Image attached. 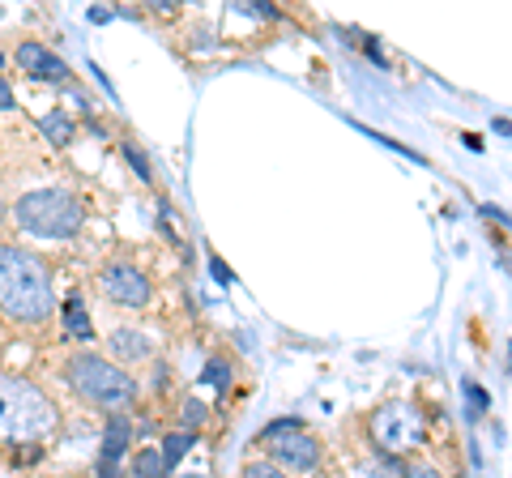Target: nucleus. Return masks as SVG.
Returning a JSON list of instances; mask_svg holds the SVG:
<instances>
[{"label":"nucleus","mask_w":512,"mask_h":478,"mask_svg":"<svg viewBox=\"0 0 512 478\" xmlns=\"http://www.w3.org/2000/svg\"><path fill=\"white\" fill-rule=\"evenodd\" d=\"M188 449H192V432H175V436L163 440V449H158V453H163L167 466H175V461H180Z\"/></svg>","instance_id":"obj_14"},{"label":"nucleus","mask_w":512,"mask_h":478,"mask_svg":"<svg viewBox=\"0 0 512 478\" xmlns=\"http://www.w3.org/2000/svg\"><path fill=\"white\" fill-rule=\"evenodd\" d=\"M18 65L30 77H43V82H69V65L60 56H52L43 43H22L18 47Z\"/></svg>","instance_id":"obj_8"},{"label":"nucleus","mask_w":512,"mask_h":478,"mask_svg":"<svg viewBox=\"0 0 512 478\" xmlns=\"http://www.w3.org/2000/svg\"><path fill=\"white\" fill-rule=\"evenodd\" d=\"M13 107V90H9V82L0 77V111H9Z\"/></svg>","instance_id":"obj_22"},{"label":"nucleus","mask_w":512,"mask_h":478,"mask_svg":"<svg viewBox=\"0 0 512 478\" xmlns=\"http://www.w3.org/2000/svg\"><path fill=\"white\" fill-rule=\"evenodd\" d=\"M427 436V414L410 402H389L372 414V440L384 453H410Z\"/></svg>","instance_id":"obj_5"},{"label":"nucleus","mask_w":512,"mask_h":478,"mask_svg":"<svg viewBox=\"0 0 512 478\" xmlns=\"http://www.w3.org/2000/svg\"><path fill=\"white\" fill-rule=\"evenodd\" d=\"M13 214H18V222L26 231L47 235V239H73L86 222L82 201L69 197L64 188H35V193L18 197Z\"/></svg>","instance_id":"obj_4"},{"label":"nucleus","mask_w":512,"mask_h":478,"mask_svg":"<svg viewBox=\"0 0 512 478\" xmlns=\"http://www.w3.org/2000/svg\"><path fill=\"white\" fill-rule=\"evenodd\" d=\"M201 419H205V410H201V402H188V406H184V423H192V427H197Z\"/></svg>","instance_id":"obj_21"},{"label":"nucleus","mask_w":512,"mask_h":478,"mask_svg":"<svg viewBox=\"0 0 512 478\" xmlns=\"http://www.w3.org/2000/svg\"><path fill=\"white\" fill-rule=\"evenodd\" d=\"M99 282H103L107 299H116V304H124V308H146L150 304V278L133 265H120V261L107 265Z\"/></svg>","instance_id":"obj_7"},{"label":"nucleus","mask_w":512,"mask_h":478,"mask_svg":"<svg viewBox=\"0 0 512 478\" xmlns=\"http://www.w3.org/2000/svg\"><path fill=\"white\" fill-rule=\"evenodd\" d=\"M261 444H269V453H274V466L278 470H316L320 466V440L316 436H308L303 427H291V432H278V436H269V440H261Z\"/></svg>","instance_id":"obj_6"},{"label":"nucleus","mask_w":512,"mask_h":478,"mask_svg":"<svg viewBox=\"0 0 512 478\" xmlns=\"http://www.w3.org/2000/svg\"><path fill=\"white\" fill-rule=\"evenodd\" d=\"M128 158H133V167H137V175H141V180H150V167H146V154H141L137 146H128Z\"/></svg>","instance_id":"obj_18"},{"label":"nucleus","mask_w":512,"mask_h":478,"mask_svg":"<svg viewBox=\"0 0 512 478\" xmlns=\"http://www.w3.org/2000/svg\"><path fill=\"white\" fill-rule=\"evenodd\" d=\"M205 380H210L214 389H227L231 385V368L222 359H210V363H205Z\"/></svg>","instance_id":"obj_15"},{"label":"nucleus","mask_w":512,"mask_h":478,"mask_svg":"<svg viewBox=\"0 0 512 478\" xmlns=\"http://www.w3.org/2000/svg\"><path fill=\"white\" fill-rule=\"evenodd\" d=\"M133 478H167V461L158 449H141L133 457Z\"/></svg>","instance_id":"obj_11"},{"label":"nucleus","mask_w":512,"mask_h":478,"mask_svg":"<svg viewBox=\"0 0 512 478\" xmlns=\"http://www.w3.org/2000/svg\"><path fill=\"white\" fill-rule=\"evenodd\" d=\"M406 478H440L431 466H423V461H414V466H406Z\"/></svg>","instance_id":"obj_20"},{"label":"nucleus","mask_w":512,"mask_h":478,"mask_svg":"<svg viewBox=\"0 0 512 478\" xmlns=\"http://www.w3.org/2000/svg\"><path fill=\"white\" fill-rule=\"evenodd\" d=\"M56 427V406L30 380L0 372V436L5 440H39Z\"/></svg>","instance_id":"obj_2"},{"label":"nucleus","mask_w":512,"mask_h":478,"mask_svg":"<svg viewBox=\"0 0 512 478\" xmlns=\"http://www.w3.org/2000/svg\"><path fill=\"white\" fill-rule=\"evenodd\" d=\"M244 478H291V474L278 470L274 461H252V466H244Z\"/></svg>","instance_id":"obj_16"},{"label":"nucleus","mask_w":512,"mask_h":478,"mask_svg":"<svg viewBox=\"0 0 512 478\" xmlns=\"http://www.w3.org/2000/svg\"><path fill=\"white\" fill-rule=\"evenodd\" d=\"M0 218H5V214H0Z\"/></svg>","instance_id":"obj_24"},{"label":"nucleus","mask_w":512,"mask_h":478,"mask_svg":"<svg viewBox=\"0 0 512 478\" xmlns=\"http://www.w3.org/2000/svg\"><path fill=\"white\" fill-rule=\"evenodd\" d=\"M214 278H218V282H231V269L222 265V261H214Z\"/></svg>","instance_id":"obj_23"},{"label":"nucleus","mask_w":512,"mask_h":478,"mask_svg":"<svg viewBox=\"0 0 512 478\" xmlns=\"http://www.w3.org/2000/svg\"><path fill=\"white\" fill-rule=\"evenodd\" d=\"M0 312L22 325H39L56 312L52 278L43 261L18 244H0Z\"/></svg>","instance_id":"obj_1"},{"label":"nucleus","mask_w":512,"mask_h":478,"mask_svg":"<svg viewBox=\"0 0 512 478\" xmlns=\"http://www.w3.org/2000/svg\"><path fill=\"white\" fill-rule=\"evenodd\" d=\"M64 376H69V385L82 393L86 402L103 406V410H124V406H133V397H137L133 376L103 355H73Z\"/></svg>","instance_id":"obj_3"},{"label":"nucleus","mask_w":512,"mask_h":478,"mask_svg":"<svg viewBox=\"0 0 512 478\" xmlns=\"http://www.w3.org/2000/svg\"><path fill=\"white\" fill-rule=\"evenodd\" d=\"M291 427H303L299 419H278V423H269L265 432H261V440H269V436H278V432H291Z\"/></svg>","instance_id":"obj_17"},{"label":"nucleus","mask_w":512,"mask_h":478,"mask_svg":"<svg viewBox=\"0 0 512 478\" xmlns=\"http://www.w3.org/2000/svg\"><path fill=\"white\" fill-rule=\"evenodd\" d=\"M124 449H128V419L116 414V419L107 423V436H103V461L116 466V457H124Z\"/></svg>","instance_id":"obj_10"},{"label":"nucleus","mask_w":512,"mask_h":478,"mask_svg":"<svg viewBox=\"0 0 512 478\" xmlns=\"http://www.w3.org/2000/svg\"><path fill=\"white\" fill-rule=\"evenodd\" d=\"M39 129H43L47 137H52L56 146H69L73 133H77V129H73V120L64 116V111H52V116H43V120H39Z\"/></svg>","instance_id":"obj_12"},{"label":"nucleus","mask_w":512,"mask_h":478,"mask_svg":"<svg viewBox=\"0 0 512 478\" xmlns=\"http://www.w3.org/2000/svg\"><path fill=\"white\" fill-rule=\"evenodd\" d=\"M64 325H69L73 338H90V316L82 308V299H69V308H64Z\"/></svg>","instance_id":"obj_13"},{"label":"nucleus","mask_w":512,"mask_h":478,"mask_svg":"<svg viewBox=\"0 0 512 478\" xmlns=\"http://www.w3.org/2000/svg\"><path fill=\"white\" fill-rule=\"evenodd\" d=\"M107 346H111V355H116L120 363H146L154 355V342L141 329H111Z\"/></svg>","instance_id":"obj_9"},{"label":"nucleus","mask_w":512,"mask_h":478,"mask_svg":"<svg viewBox=\"0 0 512 478\" xmlns=\"http://www.w3.org/2000/svg\"><path fill=\"white\" fill-rule=\"evenodd\" d=\"M466 393H470V402H474V414H483L487 410V393L478 389V385H466Z\"/></svg>","instance_id":"obj_19"}]
</instances>
